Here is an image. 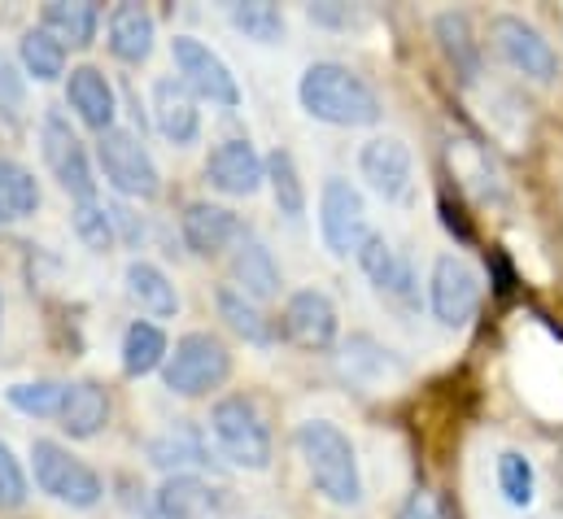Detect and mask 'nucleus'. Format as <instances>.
<instances>
[{"mask_svg":"<svg viewBox=\"0 0 563 519\" xmlns=\"http://www.w3.org/2000/svg\"><path fill=\"white\" fill-rule=\"evenodd\" d=\"M297 101L314 123L328 128H376L385 106L376 88L345 62H314L297 84Z\"/></svg>","mask_w":563,"mask_h":519,"instance_id":"nucleus-1","label":"nucleus"},{"mask_svg":"<svg viewBox=\"0 0 563 519\" xmlns=\"http://www.w3.org/2000/svg\"><path fill=\"white\" fill-rule=\"evenodd\" d=\"M297 454L306 463L310 485L332 503V507H358L363 503V472H358V450L336 428L332 419H306L297 432Z\"/></svg>","mask_w":563,"mask_h":519,"instance_id":"nucleus-2","label":"nucleus"},{"mask_svg":"<svg viewBox=\"0 0 563 519\" xmlns=\"http://www.w3.org/2000/svg\"><path fill=\"white\" fill-rule=\"evenodd\" d=\"M210 432H214V441H219V450L232 467H245V472H267L272 467V454H276L272 428H267L263 410L250 397H241V393L219 397L214 410H210Z\"/></svg>","mask_w":563,"mask_h":519,"instance_id":"nucleus-3","label":"nucleus"},{"mask_svg":"<svg viewBox=\"0 0 563 519\" xmlns=\"http://www.w3.org/2000/svg\"><path fill=\"white\" fill-rule=\"evenodd\" d=\"M232 376V350L214 332H188L162 363V385L175 397H210Z\"/></svg>","mask_w":563,"mask_h":519,"instance_id":"nucleus-4","label":"nucleus"},{"mask_svg":"<svg viewBox=\"0 0 563 519\" xmlns=\"http://www.w3.org/2000/svg\"><path fill=\"white\" fill-rule=\"evenodd\" d=\"M31 472H35L40 494H48V498L62 503V507L92 511V507L106 498L101 476H97L84 459H75L66 445H57V441H48V437L31 441Z\"/></svg>","mask_w":563,"mask_h":519,"instance_id":"nucleus-5","label":"nucleus"},{"mask_svg":"<svg viewBox=\"0 0 563 519\" xmlns=\"http://www.w3.org/2000/svg\"><path fill=\"white\" fill-rule=\"evenodd\" d=\"M97 162L110 179L114 192L123 197H141V201H153L162 192V175H157V162L153 153L144 148V140L128 128H110L97 135Z\"/></svg>","mask_w":563,"mask_h":519,"instance_id":"nucleus-6","label":"nucleus"},{"mask_svg":"<svg viewBox=\"0 0 563 519\" xmlns=\"http://www.w3.org/2000/svg\"><path fill=\"white\" fill-rule=\"evenodd\" d=\"M40 153L48 175L62 184V192H70L75 201H92L97 197V175H92V157L79 140V131L70 128V119L62 110H44L40 123Z\"/></svg>","mask_w":563,"mask_h":519,"instance_id":"nucleus-7","label":"nucleus"},{"mask_svg":"<svg viewBox=\"0 0 563 519\" xmlns=\"http://www.w3.org/2000/svg\"><path fill=\"white\" fill-rule=\"evenodd\" d=\"M367 232H372V223H367L363 192L341 175L323 179V188H319V236H323L328 254L332 258H354L358 245L367 241Z\"/></svg>","mask_w":563,"mask_h":519,"instance_id":"nucleus-8","label":"nucleus"},{"mask_svg":"<svg viewBox=\"0 0 563 519\" xmlns=\"http://www.w3.org/2000/svg\"><path fill=\"white\" fill-rule=\"evenodd\" d=\"M489 40H494L498 57L511 70H520V75H529L538 84H555L560 79V53H555V44L533 22H525L520 13H494L489 18Z\"/></svg>","mask_w":563,"mask_h":519,"instance_id":"nucleus-9","label":"nucleus"},{"mask_svg":"<svg viewBox=\"0 0 563 519\" xmlns=\"http://www.w3.org/2000/svg\"><path fill=\"white\" fill-rule=\"evenodd\" d=\"M170 57H175V70H179V84L210 101V106H223V110H236L241 106V88H236V75L228 70V62L201 44L197 35H175L170 40Z\"/></svg>","mask_w":563,"mask_h":519,"instance_id":"nucleus-10","label":"nucleus"},{"mask_svg":"<svg viewBox=\"0 0 563 519\" xmlns=\"http://www.w3.org/2000/svg\"><path fill=\"white\" fill-rule=\"evenodd\" d=\"M481 275L476 266L459 254H441L428 275V306L441 328H467L481 310Z\"/></svg>","mask_w":563,"mask_h":519,"instance_id":"nucleus-11","label":"nucleus"},{"mask_svg":"<svg viewBox=\"0 0 563 519\" xmlns=\"http://www.w3.org/2000/svg\"><path fill=\"white\" fill-rule=\"evenodd\" d=\"M336 332H341V314L323 288H297L284 301L280 336L288 345H297L306 354H323L336 345Z\"/></svg>","mask_w":563,"mask_h":519,"instance_id":"nucleus-12","label":"nucleus"},{"mask_svg":"<svg viewBox=\"0 0 563 519\" xmlns=\"http://www.w3.org/2000/svg\"><path fill=\"white\" fill-rule=\"evenodd\" d=\"M358 170L367 179V188L385 201H402L411 192V175H416V157L407 148V140L398 135H372L358 148Z\"/></svg>","mask_w":563,"mask_h":519,"instance_id":"nucleus-13","label":"nucleus"},{"mask_svg":"<svg viewBox=\"0 0 563 519\" xmlns=\"http://www.w3.org/2000/svg\"><path fill=\"white\" fill-rule=\"evenodd\" d=\"M179 236H184V245H188L197 258H219V254H228V250L245 236V223H241L236 210H228V206L188 201L184 214H179Z\"/></svg>","mask_w":563,"mask_h":519,"instance_id":"nucleus-14","label":"nucleus"},{"mask_svg":"<svg viewBox=\"0 0 563 519\" xmlns=\"http://www.w3.org/2000/svg\"><path fill=\"white\" fill-rule=\"evenodd\" d=\"M206 179H210L219 192H228V197H254V192L267 184V162L258 157V148H254L250 140L232 135V140H223V144L210 148V157H206Z\"/></svg>","mask_w":563,"mask_h":519,"instance_id":"nucleus-15","label":"nucleus"},{"mask_svg":"<svg viewBox=\"0 0 563 519\" xmlns=\"http://www.w3.org/2000/svg\"><path fill=\"white\" fill-rule=\"evenodd\" d=\"M228 270H232V288H236V292H245L250 301L267 306V301H276V297H280V288H284L280 262H276V254L267 250V241H258L254 232H245V236L232 245V262H228Z\"/></svg>","mask_w":563,"mask_h":519,"instance_id":"nucleus-16","label":"nucleus"},{"mask_svg":"<svg viewBox=\"0 0 563 519\" xmlns=\"http://www.w3.org/2000/svg\"><path fill=\"white\" fill-rule=\"evenodd\" d=\"M354 258L363 266V275L376 284L380 297L402 301V306L416 301V270H411V262H407L402 250H394V245L385 241V232H367V241L358 245Z\"/></svg>","mask_w":563,"mask_h":519,"instance_id":"nucleus-17","label":"nucleus"},{"mask_svg":"<svg viewBox=\"0 0 563 519\" xmlns=\"http://www.w3.org/2000/svg\"><path fill=\"white\" fill-rule=\"evenodd\" d=\"M66 101H70V110L79 114V123L92 128L97 135L114 128L119 97H114V84H110L97 66H75V70L66 75Z\"/></svg>","mask_w":563,"mask_h":519,"instance_id":"nucleus-18","label":"nucleus"},{"mask_svg":"<svg viewBox=\"0 0 563 519\" xmlns=\"http://www.w3.org/2000/svg\"><path fill=\"white\" fill-rule=\"evenodd\" d=\"M214 511H219V489L192 472L166 476L153 494V516L157 519H210Z\"/></svg>","mask_w":563,"mask_h":519,"instance_id":"nucleus-19","label":"nucleus"},{"mask_svg":"<svg viewBox=\"0 0 563 519\" xmlns=\"http://www.w3.org/2000/svg\"><path fill=\"white\" fill-rule=\"evenodd\" d=\"M153 123L170 144H192L201 135V110L197 97L179 84V79H157L153 84Z\"/></svg>","mask_w":563,"mask_h":519,"instance_id":"nucleus-20","label":"nucleus"},{"mask_svg":"<svg viewBox=\"0 0 563 519\" xmlns=\"http://www.w3.org/2000/svg\"><path fill=\"white\" fill-rule=\"evenodd\" d=\"M62 432L75 437V441H92L106 423H110V393L101 389L97 380H75L62 393Z\"/></svg>","mask_w":563,"mask_h":519,"instance_id":"nucleus-21","label":"nucleus"},{"mask_svg":"<svg viewBox=\"0 0 563 519\" xmlns=\"http://www.w3.org/2000/svg\"><path fill=\"white\" fill-rule=\"evenodd\" d=\"M214 306H219V319H223L245 345L272 350V345L280 341V323H276L258 301H250L245 292H236L232 284H223V288L214 292Z\"/></svg>","mask_w":563,"mask_h":519,"instance_id":"nucleus-22","label":"nucleus"},{"mask_svg":"<svg viewBox=\"0 0 563 519\" xmlns=\"http://www.w3.org/2000/svg\"><path fill=\"white\" fill-rule=\"evenodd\" d=\"M153 40H157V22L144 4H114L110 13V53L128 66H141L153 53Z\"/></svg>","mask_w":563,"mask_h":519,"instance_id":"nucleus-23","label":"nucleus"},{"mask_svg":"<svg viewBox=\"0 0 563 519\" xmlns=\"http://www.w3.org/2000/svg\"><path fill=\"white\" fill-rule=\"evenodd\" d=\"M432 31H437V44H441L445 62L454 66V75L463 84H472L481 75V40L472 35V18L463 9H445L432 18Z\"/></svg>","mask_w":563,"mask_h":519,"instance_id":"nucleus-24","label":"nucleus"},{"mask_svg":"<svg viewBox=\"0 0 563 519\" xmlns=\"http://www.w3.org/2000/svg\"><path fill=\"white\" fill-rule=\"evenodd\" d=\"M40 26L62 44L88 48L101 26V4L97 0H48L40 9Z\"/></svg>","mask_w":563,"mask_h":519,"instance_id":"nucleus-25","label":"nucleus"},{"mask_svg":"<svg viewBox=\"0 0 563 519\" xmlns=\"http://www.w3.org/2000/svg\"><path fill=\"white\" fill-rule=\"evenodd\" d=\"M128 292L148 319H175L179 314V292H175L170 275L153 262L136 258L128 266Z\"/></svg>","mask_w":563,"mask_h":519,"instance_id":"nucleus-26","label":"nucleus"},{"mask_svg":"<svg viewBox=\"0 0 563 519\" xmlns=\"http://www.w3.org/2000/svg\"><path fill=\"white\" fill-rule=\"evenodd\" d=\"M166 354H170V341H166V332H162L157 323L136 319V323L123 332V372H128L132 380H141L148 372H162Z\"/></svg>","mask_w":563,"mask_h":519,"instance_id":"nucleus-27","label":"nucleus"},{"mask_svg":"<svg viewBox=\"0 0 563 519\" xmlns=\"http://www.w3.org/2000/svg\"><path fill=\"white\" fill-rule=\"evenodd\" d=\"M40 210V184L35 175L13 162V157H0V223H22Z\"/></svg>","mask_w":563,"mask_h":519,"instance_id":"nucleus-28","label":"nucleus"},{"mask_svg":"<svg viewBox=\"0 0 563 519\" xmlns=\"http://www.w3.org/2000/svg\"><path fill=\"white\" fill-rule=\"evenodd\" d=\"M263 162H267V184H272L276 210H280L288 223H297L306 214V179L297 170V157L288 148H272Z\"/></svg>","mask_w":563,"mask_h":519,"instance_id":"nucleus-29","label":"nucleus"},{"mask_svg":"<svg viewBox=\"0 0 563 519\" xmlns=\"http://www.w3.org/2000/svg\"><path fill=\"white\" fill-rule=\"evenodd\" d=\"M18 62H22V70H26L31 79L53 84V79L66 75V44L53 40L44 26H31V31L18 40Z\"/></svg>","mask_w":563,"mask_h":519,"instance_id":"nucleus-30","label":"nucleus"},{"mask_svg":"<svg viewBox=\"0 0 563 519\" xmlns=\"http://www.w3.org/2000/svg\"><path fill=\"white\" fill-rule=\"evenodd\" d=\"M148 459L162 467V472H170L175 476V467H214V459H210V450L201 445V437H192V432H166V437H157V441H148Z\"/></svg>","mask_w":563,"mask_h":519,"instance_id":"nucleus-31","label":"nucleus"},{"mask_svg":"<svg viewBox=\"0 0 563 519\" xmlns=\"http://www.w3.org/2000/svg\"><path fill=\"white\" fill-rule=\"evenodd\" d=\"M232 26L254 40V44H280L284 40V13L280 4L272 0H245V4H232Z\"/></svg>","mask_w":563,"mask_h":519,"instance_id":"nucleus-32","label":"nucleus"},{"mask_svg":"<svg viewBox=\"0 0 563 519\" xmlns=\"http://www.w3.org/2000/svg\"><path fill=\"white\" fill-rule=\"evenodd\" d=\"M70 223H75V236H79L92 254H110V250H114V241H119L114 219H110V206H101L97 197H92V201H75Z\"/></svg>","mask_w":563,"mask_h":519,"instance_id":"nucleus-33","label":"nucleus"},{"mask_svg":"<svg viewBox=\"0 0 563 519\" xmlns=\"http://www.w3.org/2000/svg\"><path fill=\"white\" fill-rule=\"evenodd\" d=\"M498 489L511 507H529L533 494H538V476H533V463L520 454V450H503L498 454Z\"/></svg>","mask_w":563,"mask_h":519,"instance_id":"nucleus-34","label":"nucleus"},{"mask_svg":"<svg viewBox=\"0 0 563 519\" xmlns=\"http://www.w3.org/2000/svg\"><path fill=\"white\" fill-rule=\"evenodd\" d=\"M62 393H66V385H57V380H31V385H9L4 397L13 410H22L31 419H57Z\"/></svg>","mask_w":563,"mask_h":519,"instance_id":"nucleus-35","label":"nucleus"},{"mask_svg":"<svg viewBox=\"0 0 563 519\" xmlns=\"http://www.w3.org/2000/svg\"><path fill=\"white\" fill-rule=\"evenodd\" d=\"M26 472L13 459V450L0 441V511H22L26 507Z\"/></svg>","mask_w":563,"mask_h":519,"instance_id":"nucleus-36","label":"nucleus"},{"mask_svg":"<svg viewBox=\"0 0 563 519\" xmlns=\"http://www.w3.org/2000/svg\"><path fill=\"white\" fill-rule=\"evenodd\" d=\"M394 519H450V516H445V503L432 489H411Z\"/></svg>","mask_w":563,"mask_h":519,"instance_id":"nucleus-37","label":"nucleus"},{"mask_svg":"<svg viewBox=\"0 0 563 519\" xmlns=\"http://www.w3.org/2000/svg\"><path fill=\"white\" fill-rule=\"evenodd\" d=\"M310 13V22H319V26H350L358 13L350 9V4H336V0H323V4H310L306 9Z\"/></svg>","mask_w":563,"mask_h":519,"instance_id":"nucleus-38","label":"nucleus"}]
</instances>
